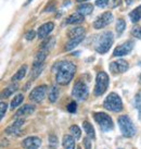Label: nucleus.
<instances>
[{
  "instance_id": "nucleus-1",
  "label": "nucleus",
  "mask_w": 141,
  "mask_h": 149,
  "mask_svg": "<svg viewBox=\"0 0 141 149\" xmlns=\"http://www.w3.org/2000/svg\"><path fill=\"white\" fill-rule=\"evenodd\" d=\"M76 66L70 61H62L58 64L55 81L59 85H67L73 79Z\"/></svg>"
},
{
  "instance_id": "nucleus-2",
  "label": "nucleus",
  "mask_w": 141,
  "mask_h": 149,
  "mask_svg": "<svg viewBox=\"0 0 141 149\" xmlns=\"http://www.w3.org/2000/svg\"><path fill=\"white\" fill-rule=\"evenodd\" d=\"M113 42H114V36H113L112 32L111 31L104 32L102 35L99 36V39H98L97 45H95V51L101 54L108 52L111 48V46L113 45Z\"/></svg>"
},
{
  "instance_id": "nucleus-3",
  "label": "nucleus",
  "mask_w": 141,
  "mask_h": 149,
  "mask_svg": "<svg viewBox=\"0 0 141 149\" xmlns=\"http://www.w3.org/2000/svg\"><path fill=\"white\" fill-rule=\"evenodd\" d=\"M103 107L113 112H120L123 110V101L116 93H110L104 99Z\"/></svg>"
},
{
  "instance_id": "nucleus-4",
  "label": "nucleus",
  "mask_w": 141,
  "mask_h": 149,
  "mask_svg": "<svg viewBox=\"0 0 141 149\" xmlns=\"http://www.w3.org/2000/svg\"><path fill=\"white\" fill-rule=\"evenodd\" d=\"M93 119L103 132L108 133L113 131L114 123H113L112 118L109 114L104 113V112H95V113H93Z\"/></svg>"
},
{
  "instance_id": "nucleus-5",
  "label": "nucleus",
  "mask_w": 141,
  "mask_h": 149,
  "mask_svg": "<svg viewBox=\"0 0 141 149\" xmlns=\"http://www.w3.org/2000/svg\"><path fill=\"white\" fill-rule=\"evenodd\" d=\"M118 126L122 134L125 137H133L136 134V127L133 125V121L127 116H120L118 118Z\"/></svg>"
},
{
  "instance_id": "nucleus-6",
  "label": "nucleus",
  "mask_w": 141,
  "mask_h": 149,
  "mask_svg": "<svg viewBox=\"0 0 141 149\" xmlns=\"http://www.w3.org/2000/svg\"><path fill=\"white\" fill-rule=\"evenodd\" d=\"M109 75L101 71L97 74V77H95V96H101L103 95L105 91L108 89L109 86Z\"/></svg>"
},
{
  "instance_id": "nucleus-7",
  "label": "nucleus",
  "mask_w": 141,
  "mask_h": 149,
  "mask_svg": "<svg viewBox=\"0 0 141 149\" xmlns=\"http://www.w3.org/2000/svg\"><path fill=\"white\" fill-rule=\"evenodd\" d=\"M72 95L73 97H75L76 99L80 100H86L87 99L88 95H89V88L88 85L84 81H77L76 84L73 87V91H72Z\"/></svg>"
},
{
  "instance_id": "nucleus-8",
  "label": "nucleus",
  "mask_w": 141,
  "mask_h": 149,
  "mask_svg": "<svg viewBox=\"0 0 141 149\" xmlns=\"http://www.w3.org/2000/svg\"><path fill=\"white\" fill-rule=\"evenodd\" d=\"M113 21V14L112 12H104L102 13L101 15L97 17V20L93 22V27L95 29H103L105 26H108L109 24H111Z\"/></svg>"
},
{
  "instance_id": "nucleus-9",
  "label": "nucleus",
  "mask_w": 141,
  "mask_h": 149,
  "mask_svg": "<svg viewBox=\"0 0 141 149\" xmlns=\"http://www.w3.org/2000/svg\"><path fill=\"white\" fill-rule=\"evenodd\" d=\"M47 89H48V87L46 85L37 86L36 88H34L32 93L29 94V99L34 101V102H41L44 98L46 97Z\"/></svg>"
},
{
  "instance_id": "nucleus-10",
  "label": "nucleus",
  "mask_w": 141,
  "mask_h": 149,
  "mask_svg": "<svg viewBox=\"0 0 141 149\" xmlns=\"http://www.w3.org/2000/svg\"><path fill=\"white\" fill-rule=\"evenodd\" d=\"M133 49V40H127V42H123L122 45L116 47L114 51H113V56L114 57H122V56H126L131 52Z\"/></svg>"
},
{
  "instance_id": "nucleus-11",
  "label": "nucleus",
  "mask_w": 141,
  "mask_h": 149,
  "mask_svg": "<svg viewBox=\"0 0 141 149\" xmlns=\"http://www.w3.org/2000/svg\"><path fill=\"white\" fill-rule=\"evenodd\" d=\"M109 68H110V71L112 72L113 74H122V73H124V72H126V71L128 70L129 65L128 63H127V61L120 59V60L111 62Z\"/></svg>"
},
{
  "instance_id": "nucleus-12",
  "label": "nucleus",
  "mask_w": 141,
  "mask_h": 149,
  "mask_svg": "<svg viewBox=\"0 0 141 149\" xmlns=\"http://www.w3.org/2000/svg\"><path fill=\"white\" fill-rule=\"evenodd\" d=\"M40 145H41V141H40V138L36 136L27 137L22 141V146L25 149H38Z\"/></svg>"
},
{
  "instance_id": "nucleus-13",
  "label": "nucleus",
  "mask_w": 141,
  "mask_h": 149,
  "mask_svg": "<svg viewBox=\"0 0 141 149\" xmlns=\"http://www.w3.org/2000/svg\"><path fill=\"white\" fill-rule=\"evenodd\" d=\"M54 29V23L52 22H47L45 24H42L39 29H38L37 35L39 38H46Z\"/></svg>"
},
{
  "instance_id": "nucleus-14",
  "label": "nucleus",
  "mask_w": 141,
  "mask_h": 149,
  "mask_svg": "<svg viewBox=\"0 0 141 149\" xmlns=\"http://www.w3.org/2000/svg\"><path fill=\"white\" fill-rule=\"evenodd\" d=\"M23 124H24V120H17V121H15L11 126H9V127L6 128L4 132L7 133V134H10V135L17 134V133L20 132L21 127L23 126Z\"/></svg>"
},
{
  "instance_id": "nucleus-15",
  "label": "nucleus",
  "mask_w": 141,
  "mask_h": 149,
  "mask_svg": "<svg viewBox=\"0 0 141 149\" xmlns=\"http://www.w3.org/2000/svg\"><path fill=\"white\" fill-rule=\"evenodd\" d=\"M84 38H85V35L83 36H78V37H73V38H68V42H66V45H65V50H72L74 49L76 46H78L80 42L84 40Z\"/></svg>"
},
{
  "instance_id": "nucleus-16",
  "label": "nucleus",
  "mask_w": 141,
  "mask_h": 149,
  "mask_svg": "<svg viewBox=\"0 0 141 149\" xmlns=\"http://www.w3.org/2000/svg\"><path fill=\"white\" fill-rule=\"evenodd\" d=\"M34 111H35V106H33V104H24L23 107H21L17 110V116L20 118V116H28V114H32Z\"/></svg>"
},
{
  "instance_id": "nucleus-17",
  "label": "nucleus",
  "mask_w": 141,
  "mask_h": 149,
  "mask_svg": "<svg viewBox=\"0 0 141 149\" xmlns=\"http://www.w3.org/2000/svg\"><path fill=\"white\" fill-rule=\"evenodd\" d=\"M85 20V17L82 15L80 13L78 12H75L73 14H70V17H67L65 20V23L66 24H78V23H82Z\"/></svg>"
},
{
  "instance_id": "nucleus-18",
  "label": "nucleus",
  "mask_w": 141,
  "mask_h": 149,
  "mask_svg": "<svg viewBox=\"0 0 141 149\" xmlns=\"http://www.w3.org/2000/svg\"><path fill=\"white\" fill-rule=\"evenodd\" d=\"M92 11H93V6L91 3H83L78 6V8H77V12L80 13L84 17L90 14Z\"/></svg>"
},
{
  "instance_id": "nucleus-19",
  "label": "nucleus",
  "mask_w": 141,
  "mask_h": 149,
  "mask_svg": "<svg viewBox=\"0 0 141 149\" xmlns=\"http://www.w3.org/2000/svg\"><path fill=\"white\" fill-rule=\"evenodd\" d=\"M63 147L65 149H75V138L70 135L63 136Z\"/></svg>"
},
{
  "instance_id": "nucleus-20",
  "label": "nucleus",
  "mask_w": 141,
  "mask_h": 149,
  "mask_svg": "<svg viewBox=\"0 0 141 149\" xmlns=\"http://www.w3.org/2000/svg\"><path fill=\"white\" fill-rule=\"evenodd\" d=\"M129 19L133 23H137L141 20V6L133 9L131 12L129 13Z\"/></svg>"
},
{
  "instance_id": "nucleus-21",
  "label": "nucleus",
  "mask_w": 141,
  "mask_h": 149,
  "mask_svg": "<svg viewBox=\"0 0 141 149\" xmlns=\"http://www.w3.org/2000/svg\"><path fill=\"white\" fill-rule=\"evenodd\" d=\"M83 127H84V131L86 132L88 137H90L91 139H95V128L92 126L88 121H85L83 123Z\"/></svg>"
},
{
  "instance_id": "nucleus-22",
  "label": "nucleus",
  "mask_w": 141,
  "mask_h": 149,
  "mask_svg": "<svg viewBox=\"0 0 141 149\" xmlns=\"http://www.w3.org/2000/svg\"><path fill=\"white\" fill-rule=\"evenodd\" d=\"M26 72H27V65L24 64V65H22L21 68L19 69V71H17V73L12 76V81L14 82V81H21V79H23L24 76L26 75Z\"/></svg>"
},
{
  "instance_id": "nucleus-23",
  "label": "nucleus",
  "mask_w": 141,
  "mask_h": 149,
  "mask_svg": "<svg viewBox=\"0 0 141 149\" xmlns=\"http://www.w3.org/2000/svg\"><path fill=\"white\" fill-rule=\"evenodd\" d=\"M17 89V84H11V85H9L8 87H6L2 91V94H1V97L2 98H7L9 96H11L12 94H14V91Z\"/></svg>"
},
{
  "instance_id": "nucleus-24",
  "label": "nucleus",
  "mask_w": 141,
  "mask_h": 149,
  "mask_svg": "<svg viewBox=\"0 0 141 149\" xmlns=\"http://www.w3.org/2000/svg\"><path fill=\"white\" fill-rule=\"evenodd\" d=\"M54 42H55V39H54L53 37H49L47 38L46 40H44V42H42L41 45V50H44V51H49L52 47H53Z\"/></svg>"
},
{
  "instance_id": "nucleus-25",
  "label": "nucleus",
  "mask_w": 141,
  "mask_h": 149,
  "mask_svg": "<svg viewBox=\"0 0 141 149\" xmlns=\"http://www.w3.org/2000/svg\"><path fill=\"white\" fill-rule=\"evenodd\" d=\"M59 94H60V91L57 86H52L49 91V100L51 102H55L57 99L59 98Z\"/></svg>"
},
{
  "instance_id": "nucleus-26",
  "label": "nucleus",
  "mask_w": 141,
  "mask_h": 149,
  "mask_svg": "<svg viewBox=\"0 0 141 149\" xmlns=\"http://www.w3.org/2000/svg\"><path fill=\"white\" fill-rule=\"evenodd\" d=\"M70 132L72 134V136L75 138V141H77L80 138V135H82V132H80V128L77 126V125H72L70 127Z\"/></svg>"
},
{
  "instance_id": "nucleus-27",
  "label": "nucleus",
  "mask_w": 141,
  "mask_h": 149,
  "mask_svg": "<svg viewBox=\"0 0 141 149\" xmlns=\"http://www.w3.org/2000/svg\"><path fill=\"white\" fill-rule=\"evenodd\" d=\"M23 99H24V96L22 95V94H19V95L15 96L12 99V101H11V109H14V108H17V106H20V104H22Z\"/></svg>"
},
{
  "instance_id": "nucleus-28",
  "label": "nucleus",
  "mask_w": 141,
  "mask_h": 149,
  "mask_svg": "<svg viewBox=\"0 0 141 149\" xmlns=\"http://www.w3.org/2000/svg\"><path fill=\"white\" fill-rule=\"evenodd\" d=\"M125 27H126V22L123 20V19H118V21L116 23V32L118 35L123 33L125 31Z\"/></svg>"
},
{
  "instance_id": "nucleus-29",
  "label": "nucleus",
  "mask_w": 141,
  "mask_h": 149,
  "mask_svg": "<svg viewBox=\"0 0 141 149\" xmlns=\"http://www.w3.org/2000/svg\"><path fill=\"white\" fill-rule=\"evenodd\" d=\"M135 107L139 111V114H141V94L138 93L137 95L135 96Z\"/></svg>"
},
{
  "instance_id": "nucleus-30",
  "label": "nucleus",
  "mask_w": 141,
  "mask_h": 149,
  "mask_svg": "<svg viewBox=\"0 0 141 149\" xmlns=\"http://www.w3.org/2000/svg\"><path fill=\"white\" fill-rule=\"evenodd\" d=\"M131 35L137 39H141V26H136L131 29Z\"/></svg>"
},
{
  "instance_id": "nucleus-31",
  "label": "nucleus",
  "mask_w": 141,
  "mask_h": 149,
  "mask_svg": "<svg viewBox=\"0 0 141 149\" xmlns=\"http://www.w3.org/2000/svg\"><path fill=\"white\" fill-rule=\"evenodd\" d=\"M7 106H8V104H6V102H1V104H0V118H1V119H3L4 114H6V112H7V109H8Z\"/></svg>"
},
{
  "instance_id": "nucleus-32",
  "label": "nucleus",
  "mask_w": 141,
  "mask_h": 149,
  "mask_svg": "<svg viewBox=\"0 0 141 149\" xmlns=\"http://www.w3.org/2000/svg\"><path fill=\"white\" fill-rule=\"evenodd\" d=\"M36 36V33H35V31L34 29H29L27 33L25 34V38L27 39V40H33L34 38Z\"/></svg>"
},
{
  "instance_id": "nucleus-33",
  "label": "nucleus",
  "mask_w": 141,
  "mask_h": 149,
  "mask_svg": "<svg viewBox=\"0 0 141 149\" xmlns=\"http://www.w3.org/2000/svg\"><path fill=\"white\" fill-rule=\"evenodd\" d=\"M67 110H68L70 113H75L76 110H77V104H76V102H75V101L70 102V104L67 106Z\"/></svg>"
},
{
  "instance_id": "nucleus-34",
  "label": "nucleus",
  "mask_w": 141,
  "mask_h": 149,
  "mask_svg": "<svg viewBox=\"0 0 141 149\" xmlns=\"http://www.w3.org/2000/svg\"><path fill=\"white\" fill-rule=\"evenodd\" d=\"M95 4L99 7V8H104L109 4V0H97Z\"/></svg>"
},
{
  "instance_id": "nucleus-35",
  "label": "nucleus",
  "mask_w": 141,
  "mask_h": 149,
  "mask_svg": "<svg viewBox=\"0 0 141 149\" xmlns=\"http://www.w3.org/2000/svg\"><path fill=\"white\" fill-rule=\"evenodd\" d=\"M84 146H85V149H90L91 148V141L88 138V137H86V138H84Z\"/></svg>"
},
{
  "instance_id": "nucleus-36",
  "label": "nucleus",
  "mask_w": 141,
  "mask_h": 149,
  "mask_svg": "<svg viewBox=\"0 0 141 149\" xmlns=\"http://www.w3.org/2000/svg\"><path fill=\"white\" fill-rule=\"evenodd\" d=\"M113 3L111 4V7L112 8H115V7H117V6H120V0H111Z\"/></svg>"
},
{
  "instance_id": "nucleus-37",
  "label": "nucleus",
  "mask_w": 141,
  "mask_h": 149,
  "mask_svg": "<svg viewBox=\"0 0 141 149\" xmlns=\"http://www.w3.org/2000/svg\"><path fill=\"white\" fill-rule=\"evenodd\" d=\"M49 141H50V143H55V144H57V138H55V136H53V135L49 137Z\"/></svg>"
},
{
  "instance_id": "nucleus-38",
  "label": "nucleus",
  "mask_w": 141,
  "mask_h": 149,
  "mask_svg": "<svg viewBox=\"0 0 141 149\" xmlns=\"http://www.w3.org/2000/svg\"><path fill=\"white\" fill-rule=\"evenodd\" d=\"M133 1H135V0H125V2H126V6H131V4L133 3Z\"/></svg>"
},
{
  "instance_id": "nucleus-39",
  "label": "nucleus",
  "mask_w": 141,
  "mask_h": 149,
  "mask_svg": "<svg viewBox=\"0 0 141 149\" xmlns=\"http://www.w3.org/2000/svg\"><path fill=\"white\" fill-rule=\"evenodd\" d=\"M32 1H33V0H27V1H26V3H25V6H27V4H29L30 2H32Z\"/></svg>"
},
{
  "instance_id": "nucleus-40",
  "label": "nucleus",
  "mask_w": 141,
  "mask_h": 149,
  "mask_svg": "<svg viewBox=\"0 0 141 149\" xmlns=\"http://www.w3.org/2000/svg\"><path fill=\"white\" fill-rule=\"evenodd\" d=\"M77 2H84V1H87V0H76Z\"/></svg>"
},
{
  "instance_id": "nucleus-41",
  "label": "nucleus",
  "mask_w": 141,
  "mask_h": 149,
  "mask_svg": "<svg viewBox=\"0 0 141 149\" xmlns=\"http://www.w3.org/2000/svg\"><path fill=\"white\" fill-rule=\"evenodd\" d=\"M139 81H140V84H141V74H140V79H139Z\"/></svg>"
}]
</instances>
